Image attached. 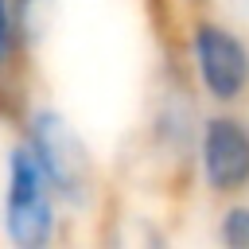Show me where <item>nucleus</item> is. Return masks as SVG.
I'll use <instances>...</instances> for the list:
<instances>
[{
	"mask_svg": "<svg viewBox=\"0 0 249 249\" xmlns=\"http://www.w3.org/2000/svg\"><path fill=\"white\" fill-rule=\"evenodd\" d=\"M16 121H19L16 132L35 152V160L47 171V179L54 183L62 206L70 214H86L97 198V163H93V152H89L86 136L78 132V124L47 101H35V105L23 101Z\"/></svg>",
	"mask_w": 249,
	"mask_h": 249,
	"instance_id": "obj_1",
	"label": "nucleus"
},
{
	"mask_svg": "<svg viewBox=\"0 0 249 249\" xmlns=\"http://www.w3.org/2000/svg\"><path fill=\"white\" fill-rule=\"evenodd\" d=\"M62 198L35 152L16 132L0 163V233L16 249H47L62 230Z\"/></svg>",
	"mask_w": 249,
	"mask_h": 249,
	"instance_id": "obj_2",
	"label": "nucleus"
},
{
	"mask_svg": "<svg viewBox=\"0 0 249 249\" xmlns=\"http://www.w3.org/2000/svg\"><path fill=\"white\" fill-rule=\"evenodd\" d=\"M187 58L198 89L214 105H233L249 89V43L218 23V19H195L187 31Z\"/></svg>",
	"mask_w": 249,
	"mask_h": 249,
	"instance_id": "obj_3",
	"label": "nucleus"
},
{
	"mask_svg": "<svg viewBox=\"0 0 249 249\" xmlns=\"http://www.w3.org/2000/svg\"><path fill=\"white\" fill-rule=\"evenodd\" d=\"M195 167L210 195L233 198L249 187V121L237 113H210L198 124Z\"/></svg>",
	"mask_w": 249,
	"mask_h": 249,
	"instance_id": "obj_4",
	"label": "nucleus"
},
{
	"mask_svg": "<svg viewBox=\"0 0 249 249\" xmlns=\"http://www.w3.org/2000/svg\"><path fill=\"white\" fill-rule=\"evenodd\" d=\"M198 124L202 117L195 113V97L187 86V74L167 62L160 86H156V105H152V121H148V144L160 160L167 163H191L195 160V144H198Z\"/></svg>",
	"mask_w": 249,
	"mask_h": 249,
	"instance_id": "obj_5",
	"label": "nucleus"
},
{
	"mask_svg": "<svg viewBox=\"0 0 249 249\" xmlns=\"http://www.w3.org/2000/svg\"><path fill=\"white\" fill-rule=\"evenodd\" d=\"M31 54L19 23L16 0H0V113H19L23 93H19V70L23 58Z\"/></svg>",
	"mask_w": 249,
	"mask_h": 249,
	"instance_id": "obj_6",
	"label": "nucleus"
},
{
	"mask_svg": "<svg viewBox=\"0 0 249 249\" xmlns=\"http://www.w3.org/2000/svg\"><path fill=\"white\" fill-rule=\"evenodd\" d=\"M218 241L230 249H249V202H230L218 214Z\"/></svg>",
	"mask_w": 249,
	"mask_h": 249,
	"instance_id": "obj_7",
	"label": "nucleus"
},
{
	"mask_svg": "<svg viewBox=\"0 0 249 249\" xmlns=\"http://www.w3.org/2000/svg\"><path fill=\"white\" fill-rule=\"evenodd\" d=\"M16 8H19L23 39H27V47L35 51V47H39V39H43V31H47V12H51V0H16Z\"/></svg>",
	"mask_w": 249,
	"mask_h": 249,
	"instance_id": "obj_8",
	"label": "nucleus"
},
{
	"mask_svg": "<svg viewBox=\"0 0 249 249\" xmlns=\"http://www.w3.org/2000/svg\"><path fill=\"white\" fill-rule=\"evenodd\" d=\"M183 4H206V0H183Z\"/></svg>",
	"mask_w": 249,
	"mask_h": 249,
	"instance_id": "obj_9",
	"label": "nucleus"
}]
</instances>
